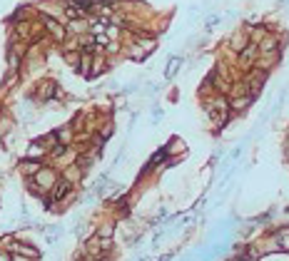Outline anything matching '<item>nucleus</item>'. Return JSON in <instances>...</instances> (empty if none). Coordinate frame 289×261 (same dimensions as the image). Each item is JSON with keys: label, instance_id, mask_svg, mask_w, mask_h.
<instances>
[{"label": "nucleus", "instance_id": "obj_9", "mask_svg": "<svg viewBox=\"0 0 289 261\" xmlns=\"http://www.w3.org/2000/svg\"><path fill=\"white\" fill-rule=\"evenodd\" d=\"M10 261H30V259H28V256H13Z\"/></svg>", "mask_w": 289, "mask_h": 261}, {"label": "nucleus", "instance_id": "obj_7", "mask_svg": "<svg viewBox=\"0 0 289 261\" xmlns=\"http://www.w3.org/2000/svg\"><path fill=\"white\" fill-rule=\"evenodd\" d=\"M112 231H115L112 224H102V226L97 229V236H100V239H112Z\"/></svg>", "mask_w": 289, "mask_h": 261}, {"label": "nucleus", "instance_id": "obj_2", "mask_svg": "<svg viewBox=\"0 0 289 261\" xmlns=\"http://www.w3.org/2000/svg\"><path fill=\"white\" fill-rule=\"evenodd\" d=\"M257 55H259V50L252 45V48H242L239 50V65L244 68V65H252L254 60H257Z\"/></svg>", "mask_w": 289, "mask_h": 261}, {"label": "nucleus", "instance_id": "obj_1", "mask_svg": "<svg viewBox=\"0 0 289 261\" xmlns=\"http://www.w3.org/2000/svg\"><path fill=\"white\" fill-rule=\"evenodd\" d=\"M43 23H45V30H48V33H50V35H53L55 40H65L68 30H65L63 25H60L55 17H43Z\"/></svg>", "mask_w": 289, "mask_h": 261}, {"label": "nucleus", "instance_id": "obj_3", "mask_svg": "<svg viewBox=\"0 0 289 261\" xmlns=\"http://www.w3.org/2000/svg\"><path fill=\"white\" fill-rule=\"evenodd\" d=\"M57 95V90H55V82H43L40 85V90H37V100H50V97H55Z\"/></svg>", "mask_w": 289, "mask_h": 261}, {"label": "nucleus", "instance_id": "obj_4", "mask_svg": "<svg viewBox=\"0 0 289 261\" xmlns=\"http://www.w3.org/2000/svg\"><path fill=\"white\" fill-rule=\"evenodd\" d=\"M45 152H48V149L40 144V142H33V144L28 147V159H40V157L45 155Z\"/></svg>", "mask_w": 289, "mask_h": 261}, {"label": "nucleus", "instance_id": "obj_5", "mask_svg": "<svg viewBox=\"0 0 289 261\" xmlns=\"http://www.w3.org/2000/svg\"><path fill=\"white\" fill-rule=\"evenodd\" d=\"M20 167H23V172L28 174V177H33V174L40 169V162H37V159H25V162L20 164Z\"/></svg>", "mask_w": 289, "mask_h": 261}, {"label": "nucleus", "instance_id": "obj_6", "mask_svg": "<svg viewBox=\"0 0 289 261\" xmlns=\"http://www.w3.org/2000/svg\"><path fill=\"white\" fill-rule=\"evenodd\" d=\"M250 102H252V97H247V95H242V97H237V100L232 102V107H235V110H237V112H242V110H244V107H250Z\"/></svg>", "mask_w": 289, "mask_h": 261}, {"label": "nucleus", "instance_id": "obj_8", "mask_svg": "<svg viewBox=\"0 0 289 261\" xmlns=\"http://www.w3.org/2000/svg\"><path fill=\"white\" fill-rule=\"evenodd\" d=\"M13 256H8V251H0V261H10Z\"/></svg>", "mask_w": 289, "mask_h": 261}]
</instances>
